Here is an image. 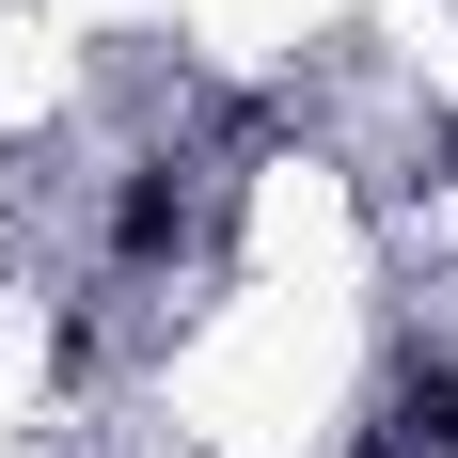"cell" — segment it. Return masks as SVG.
I'll return each instance as SVG.
<instances>
[{
  "label": "cell",
  "instance_id": "cell-1",
  "mask_svg": "<svg viewBox=\"0 0 458 458\" xmlns=\"http://www.w3.org/2000/svg\"><path fill=\"white\" fill-rule=\"evenodd\" d=\"M174 237H190V158H142L127 206H111V253L142 269V253H174Z\"/></svg>",
  "mask_w": 458,
  "mask_h": 458
}]
</instances>
